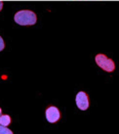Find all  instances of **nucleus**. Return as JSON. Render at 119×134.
I'll return each instance as SVG.
<instances>
[{
	"instance_id": "1",
	"label": "nucleus",
	"mask_w": 119,
	"mask_h": 134,
	"mask_svg": "<svg viewBox=\"0 0 119 134\" xmlns=\"http://www.w3.org/2000/svg\"><path fill=\"white\" fill-rule=\"evenodd\" d=\"M14 20L20 26H33L37 22V16L30 10H21L15 14Z\"/></svg>"
},
{
	"instance_id": "2",
	"label": "nucleus",
	"mask_w": 119,
	"mask_h": 134,
	"mask_svg": "<svg viewBox=\"0 0 119 134\" xmlns=\"http://www.w3.org/2000/svg\"><path fill=\"white\" fill-rule=\"evenodd\" d=\"M95 61L100 69H103L104 71L108 72H112L115 70V64L112 59H109L104 54H98L95 57Z\"/></svg>"
},
{
	"instance_id": "3",
	"label": "nucleus",
	"mask_w": 119,
	"mask_h": 134,
	"mask_svg": "<svg viewBox=\"0 0 119 134\" xmlns=\"http://www.w3.org/2000/svg\"><path fill=\"white\" fill-rule=\"evenodd\" d=\"M75 101H76V105H77L79 110L86 111L87 109L89 108V97L85 92H83V91L78 92L77 95H76Z\"/></svg>"
},
{
	"instance_id": "4",
	"label": "nucleus",
	"mask_w": 119,
	"mask_h": 134,
	"mask_svg": "<svg viewBox=\"0 0 119 134\" xmlns=\"http://www.w3.org/2000/svg\"><path fill=\"white\" fill-rule=\"evenodd\" d=\"M61 118V113H59V109L57 107H49L47 110H46V119L49 122L51 123H55L57 122L58 120Z\"/></svg>"
},
{
	"instance_id": "5",
	"label": "nucleus",
	"mask_w": 119,
	"mask_h": 134,
	"mask_svg": "<svg viewBox=\"0 0 119 134\" xmlns=\"http://www.w3.org/2000/svg\"><path fill=\"white\" fill-rule=\"evenodd\" d=\"M11 123V118L9 115H0V125L3 126H8Z\"/></svg>"
},
{
	"instance_id": "6",
	"label": "nucleus",
	"mask_w": 119,
	"mask_h": 134,
	"mask_svg": "<svg viewBox=\"0 0 119 134\" xmlns=\"http://www.w3.org/2000/svg\"><path fill=\"white\" fill-rule=\"evenodd\" d=\"M0 134H13V131L9 129L7 126L0 125Z\"/></svg>"
},
{
	"instance_id": "7",
	"label": "nucleus",
	"mask_w": 119,
	"mask_h": 134,
	"mask_svg": "<svg viewBox=\"0 0 119 134\" xmlns=\"http://www.w3.org/2000/svg\"><path fill=\"white\" fill-rule=\"evenodd\" d=\"M4 48H5V43H4L3 38L0 36V51H2Z\"/></svg>"
},
{
	"instance_id": "8",
	"label": "nucleus",
	"mask_w": 119,
	"mask_h": 134,
	"mask_svg": "<svg viewBox=\"0 0 119 134\" xmlns=\"http://www.w3.org/2000/svg\"><path fill=\"white\" fill-rule=\"evenodd\" d=\"M2 8H3V2H2V1H0V11L2 10Z\"/></svg>"
},
{
	"instance_id": "9",
	"label": "nucleus",
	"mask_w": 119,
	"mask_h": 134,
	"mask_svg": "<svg viewBox=\"0 0 119 134\" xmlns=\"http://www.w3.org/2000/svg\"><path fill=\"white\" fill-rule=\"evenodd\" d=\"M1 113H2V110H1V108H0V115H1Z\"/></svg>"
}]
</instances>
